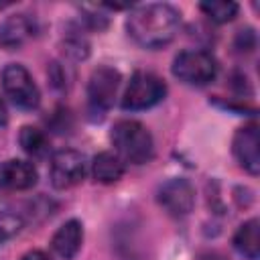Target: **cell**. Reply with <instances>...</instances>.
<instances>
[{
    "label": "cell",
    "mask_w": 260,
    "mask_h": 260,
    "mask_svg": "<svg viewBox=\"0 0 260 260\" xmlns=\"http://www.w3.org/2000/svg\"><path fill=\"white\" fill-rule=\"evenodd\" d=\"M181 28V12L165 2L136 6L126 18L128 37L144 47L158 49L169 45Z\"/></svg>",
    "instance_id": "obj_1"
},
{
    "label": "cell",
    "mask_w": 260,
    "mask_h": 260,
    "mask_svg": "<svg viewBox=\"0 0 260 260\" xmlns=\"http://www.w3.org/2000/svg\"><path fill=\"white\" fill-rule=\"evenodd\" d=\"M110 138L116 146V154L124 162L144 165L154 154L152 134L138 120H118L112 126Z\"/></svg>",
    "instance_id": "obj_2"
},
{
    "label": "cell",
    "mask_w": 260,
    "mask_h": 260,
    "mask_svg": "<svg viewBox=\"0 0 260 260\" xmlns=\"http://www.w3.org/2000/svg\"><path fill=\"white\" fill-rule=\"evenodd\" d=\"M173 75L187 85L201 87L215 79L217 61L207 51L187 49V51H181L173 59Z\"/></svg>",
    "instance_id": "obj_3"
},
{
    "label": "cell",
    "mask_w": 260,
    "mask_h": 260,
    "mask_svg": "<svg viewBox=\"0 0 260 260\" xmlns=\"http://www.w3.org/2000/svg\"><path fill=\"white\" fill-rule=\"evenodd\" d=\"M165 95H167V83L158 75L150 71H136L126 85L122 108L130 112L148 110L158 102H162Z\"/></svg>",
    "instance_id": "obj_4"
},
{
    "label": "cell",
    "mask_w": 260,
    "mask_h": 260,
    "mask_svg": "<svg viewBox=\"0 0 260 260\" xmlns=\"http://www.w3.org/2000/svg\"><path fill=\"white\" fill-rule=\"evenodd\" d=\"M2 89L10 102L22 110H35L41 102V91L26 67L10 63L2 71Z\"/></svg>",
    "instance_id": "obj_5"
},
{
    "label": "cell",
    "mask_w": 260,
    "mask_h": 260,
    "mask_svg": "<svg viewBox=\"0 0 260 260\" xmlns=\"http://www.w3.org/2000/svg\"><path fill=\"white\" fill-rule=\"evenodd\" d=\"M85 173H87L85 156L73 148H63V150L55 152L51 158L49 177H51V185L55 189H69V187L81 183Z\"/></svg>",
    "instance_id": "obj_6"
},
{
    "label": "cell",
    "mask_w": 260,
    "mask_h": 260,
    "mask_svg": "<svg viewBox=\"0 0 260 260\" xmlns=\"http://www.w3.org/2000/svg\"><path fill=\"white\" fill-rule=\"evenodd\" d=\"M120 81H122V75L114 67L100 65L98 69H93L87 81V100H89L91 110L95 112L110 110L118 95Z\"/></svg>",
    "instance_id": "obj_7"
},
{
    "label": "cell",
    "mask_w": 260,
    "mask_h": 260,
    "mask_svg": "<svg viewBox=\"0 0 260 260\" xmlns=\"http://www.w3.org/2000/svg\"><path fill=\"white\" fill-rule=\"evenodd\" d=\"M156 199H158V205L169 215L183 217V215L191 213V209L195 205V189L187 179L175 177V179L165 181L158 187Z\"/></svg>",
    "instance_id": "obj_8"
},
{
    "label": "cell",
    "mask_w": 260,
    "mask_h": 260,
    "mask_svg": "<svg viewBox=\"0 0 260 260\" xmlns=\"http://www.w3.org/2000/svg\"><path fill=\"white\" fill-rule=\"evenodd\" d=\"M232 150L242 169H246L250 175L260 173V134L256 122L244 124L242 128L236 130L232 140Z\"/></svg>",
    "instance_id": "obj_9"
},
{
    "label": "cell",
    "mask_w": 260,
    "mask_h": 260,
    "mask_svg": "<svg viewBox=\"0 0 260 260\" xmlns=\"http://www.w3.org/2000/svg\"><path fill=\"white\" fill-rule=\"evenodd\" d=\"M39 173L32 162L20 158H8L0 162V189L24 191L37 185Z\"/></svg>",
    "instance_id": "obj_10"
},
{
    "label": "cell",
    "mask_w": 260,
    "mask_h": 260,
    "mask_svg": "<svg viewBox=\"0 0 260 260\" xmlns=\"http://www.w3.org/2000/svg\"><path fill=\"white\" fill-rule=\"evenodd\" d=\"M37 32L35 18L28 14H12L0 22V47L6 51L20 49Z\"/></svg>",
    "instance_id": "obj_11"
},
{
    "label": "cell",
    "mask_w": 260,
    "mask_h": 260,
    "mask_svg": "<svg viewBox=\"0 0 260 260\" xmlns=\"http://www.w3.org/2000/svg\"><path fill=\"white\" fill-rule=\"evenodd\" d=\"M83 244V225L79 219H69L65 221L51 238V248L53 252L63 258V260H71L79 248Z\"/></svg>",
    "instance_id": "obj_12"
},
{
    "label": "cell",
    "mask_w": 260,
    "mask_h": 260,
    "mask_svg": "<svg viewBox=\"0 0 260 260\" xmlns=\"http://www.w3.org/2000/svg\"><path fill=\"white\" fill-rule=\"evenodd\" d=\"M124 160L116 154V152H110V150H104L100 152L93 162H91V175L98 183H104V185H110V183H116L124 177Z\"/></svg>",
    "instance_id": "obj_13"
},
{
    "label": "cell",
    "mask_w": 260,
    "mask_h": 260,
    "mask_svg": "<svg viewBox=\"0 0 260 260\" xmlns=\"http://www.w3.org/2000/svg\"><path fill=\"white\" fill-rule=\"evenodd\" d=\"M234 248L248 260H258L260 254V221L256 217L244 221L234 234Z\"/></svg>",
    "instance_id": "obj_14"
},
{
    "label": "cell",
    "mask_w": 260,
    "mask_h": 260,
    "mask_svg": "<svg viewBox=\"0 0 260 260\" xmlns=\"http://www.w3.org/2000/svg\"><path fill=\"white\" fill-rule=\"evenodd\" d=\"M18 142L22 150L30 156H45L49 152V138L43 130L35 126H22L18 134Z\"/></svg>",
    "instance_id": "obj_15"
},
{
    "label": "cell",
    "mask_w": 260,
    "mask_h": 260,
    "mask_svg": "<svg viewBox=\"0 0 260 260\" xmlns=\"http://www.w3.org/2000/svg\"><path fill=\"white\" fill-rule=\"evenodd\" d=\"M199 10L211 18L213 22L217 24H223V22H230L238 16V10L240 6L232 0H211V2H201L199 4Z\"/></svg>",
    "instance_id": "obj_16"
},
{
    "label": "cell",
    "mask_w": 260,
    "mask_h": 260,
    "mask_svg": "<svg viewBox=\"0 0 260 260\" xmlns=\"http://www.w3.org/2000/svg\"><path fill=\"white\" fill-rule=\"evenodd\" d=\"M24 228V217L16 211H0V246Z\"/></svg>",
    "instance_id": "obj_17"
},
{
    "label": "cell",
    "mask_w": 260,
    "mask_h": 260,
    "mask_svg": "<svg viewBox=\"0 0 260 260\" xmlns=\"http://www.w3.org/2000/svg\"><path fill=\"white\" fill-rule=\"evenodd\" d=\"M63 53L67 57L75 59V61H81V59H85L89 55V45H87L85 37L75 35V32H69L63 39Z\"/></svg>",
    "instance_id": "obj_18"
},
{
    "label": "cell",
    "mask_w": 260,
    "mask_h": 260,
    "mask_svg": "<svg viewBox=\"0 0 260 260\" xmlns=\"http://www.w3.org/2000/svg\"><path fill=\"white\" fill-rule=\"evenodd\" d=\"M254 47H256V35H254L252 28L240 30V32L236 35V49H238V51H246V53H250Z\"/></svg>",
    "instance_id": "obj_19"
},
{
    "label": "cell",
    "mask_w": 260,
    "mask_h": 260,
    "mask_svg": "<svg viewBox=\"0 0 260 260\" xmlns=\"http://www.w3.org/2000/svg\"><path fill=\"white\" fill-rule=\"evenodd\" d=\"M20 260H51V256L43 250H28L26 254L20 256Z\"/></svg>",
    "instance_id": "obj_20"
},
{
    "label": "cell",
    "mask_w": 260,
    "mask_h": 260,
    "mask_svg": "<svg viewBox=\"0 0 260 260\" xmlns=\"http://www.w3.org/2000/svg\"><path fill=\"white\" fill-rule=\"evenodd\" d=\"M6 120H8V112H6V106H4V102L0 98V126H4Z\"/></svg>",
    "instance_id": "obj_21"
},
{
    "label": "cell",
    "mask_w": 260,
    "mask_h": 260,
    "mask_svg": "<svg viewBox=\"0 0 260 260\" xmlns=\"http://www.w3.org/2000/svg\"><path fill=\"white\" fill-rule=\"evenodd\" d=\"M197 260H223L219 254H213V252H207V254H201Z\"/></svg>",
    "instance_id": "obj_22"
}]
</instances>
